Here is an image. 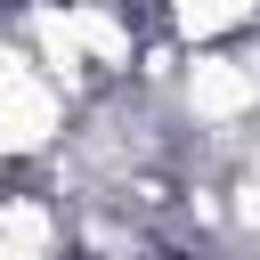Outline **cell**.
<instances>
[{"mask_svg": "<svg viewBox=\"0 0 260 260\" xmlns=\"http://www.w3.org/2000/svg\"><path fill=\"white\" fill-rule=\"evenodd\" d=\"M162 32L187 41V49H228V41H252L260 32V0H171L162 8Z\"/></svg>", "mask_w": 260, "mask_h": 260, "instance_id": "1", "label": "cell"}]
</instances>
